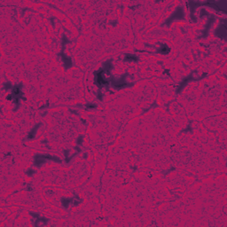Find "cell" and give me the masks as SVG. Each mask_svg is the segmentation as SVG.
I'll return each mask as SVG.
<instances>
[{"instance_id": "obj_16", "label": "cell", "mask_w": 227, "mask_h": 227, "mask_svg": "<svg viewBox=\"0 0 227 227\" xmlns=\"http://www.w3.org/2000/svg\"><path fill=\"white\" fill-rule=\"evenodd\" d=\"M13 86L11 84V82H5L4 84V90H8V89H12Z\"/></svg>"}, {"instance_id": "obj_3", "label": "cell", "mask_w": 227, "mask_h": 227, "mask_svg": "<svg viewBox=\"0 0 227 227\" xmlns=\"http://www.w3.org/2000/svg\"><path fill=\"white\" fill-rule=\"evenodd\" d=\"M22 86L23 84L20 82L17 85H14L13 88H12V93L10 94L9 96L6 97V100H13V102L15 103L16 105V108L14 109V111H16L20 107V100H22L24 101H26V98L23 96L24 95V92H22L21 89H22Z\"/></svg>"}, {"instance_id": "obj_2", "label": "cell", "mask_w": 227, "mask_h": 227, "mask_svg": "<svg viewBox=\"0 0 227 227\" xmlns=\"http://www.w3.org/2000/svg\"><path fill=\"white\" fill-rule=\"evenodd\" d=\"M111 62H112V60H109L108 61L104 62V67L94 72V83L100 88V90L103 86H106L107 91H109V81L105 79V77L103 76V74L105 72L110 73V70L113 68Z\"/></svg>"}, {"instance_id": "obj_4", "label": "cell", "mask_w": 227, "mask_h": 227, "mask_svg": "<svg viewBox=\"0 0 227 227\" xmlns=\"http://www.w3.org/2000/svg\"><path fill=\"white\" fill-rule=\"evenodd\" d=\"M128 75L127 73L126 74H124L120 79L118 80H116L114 76H112V75H110V81L109 82H111V85L113 86V87H115V89H117V90H120V89H123V88H125V87H131V86H133L134 84L133 83H127L126 81H125V79H126V77H127Z\"/></svg>"}, {"instance_id": "obj_6", "label": "cell", "mask_w": 227, "mask_h": 227, "mask_svg": "<svg viewBox=\"0 0 227 227\" xmlns=\"http://www.w3.org/2000/svg\"><path fill=\"white\" fill-rule=\"evenodd\" d=\"M68 43H70V41L67 38V36H62V49H61V52L58 54L60 57H61V59H62V60H63V62H64V67H65V68H66V69H68L69 68H71V67H72V65H73L72 60H71L70 58L67 57L66 54L64 53L65 46H66V44H68Z\"/></svg>"}, {"instance_id": "obj_11", "label": "cell", "mask_w": 227, "mask_h": 227, "mask_svg": "<svg viewBox=\"0 0 227 227\" xmlns=\"http://www.w3.org/2000/svg\"><path fill=\"white\" fill-rule=\"evenodd\" d=\"M170 52V48L167 46L166 44H163L161 48L156 52L157 53H162V54H168Z\"/></svg>"}, {"instance_id": "obj_1", "label": "cell", "mask_w": 227, "mask_h": 227, "mask_svg": "<svg viewBox=\"0 0 227 227\" xmlns=\"http://www.w3.org/2000/svg\"><path fill=\"white\" fill-rule=\"evenodd\" d=\"M188 5L190 7V13H191V19L193 21H196V18L194 17V11L195 8L198 6H209L210 8H214L218 12H224L225 13H226V7H227V2L225 0H222V1H208V2H195L190 0L188 1Z\"/></svg>"}, {"instance_id": "obj_9", "label": "cell", "mask_w": 227, "mask_h": 227, "mask_svg": "<svg viewBox=\"0 0 227 227\" xmlns=\"http://www.w3.org/2000/svg\"><path fill=\"white\" fill-rule=\"evenodd\" d=\"M226 20H222V23L218 26V27L216 29V36L223 38L225 40H227V28L226 25H225Z\"/></svg>"}, {"instance_id": "obj_14", "label": "cell", "mask_w": 227, "mask_h": 227, "mask_svg": "<svg viewBox=\"0 0 227 227\" xmlns=\"http://www.w3.org/2000/svg\"><path fill=\"white\" fill-rule=\"evenodd\" d=\"M34 218H37V221L36 222V225H37V222H39V221H44L45 223H47V219H45V218H39V216H38V214H35V213H33V212H31L30 213Z\"/></svg>"}, {"instance_id": "obj_8", "label": "cell", "mask_w": 227, "mask_h": 227, "mask_svg": "<svg viewBox=\"0 0 227 227\" xmlns=\"http://www.w3.org/2000/svg\"><path fill=\"white\" fill-rule=\"evenodd\" d=\"M183 19H185V14H184L183 8L182 7H178V9L173 13L172 15L165 21L164 24H166L167 26H170V23L172 22L174 20H183Z\"/></svg>"}, {"instance_id": "obj_19", "label": "cell", "mask_w": 227, "mask_h": 227, "mask_svg": "<svg viewBox=\"0 0 227 227\" xmlns=\"http://www.w3.org/2000/svg\"><path fill=\"white\" fill-rule=\"evenodd\" d=\"M82 136L79 137V138H77V144H82Z\"/></svg>"}, {"instance_id": "obj_5", "label": "cell", "mask_w": 227, "mask_h": 227, "mask_svg": "<svg viewBox=\"0 0 227 227\" xmlns=\"http://www.w3.org/2000/svg\"><path fill=\"white\" fill-rule=\"evenodd\" d=\"M47 160H51V161H53L56 163H61V160L57 158L56 156L53 155H35V161H34V164L36 165V167H40L43 163H46V162Z\"/></svg>"}, {"instance_id": "obj_17", "label": "cell", "mask_w": 227, "mask_h": 227, "mask_svg": "<svg viewBox=\"0 0 227 227\" xmlns=\"http://www.w3.org/2000/svg\"><path fill=\"white\" fill-rule=\"evenodd\" d=\"M86 108H96L97 106L94 105V104H88V105L86 106Z\"/></svg>"}, {"instance_id": "obj_7", "label": "cell", "mask_w": 227, "mask_h": 227, "mask_svg": "<svg viewBox=\"0 0 227 227\" xmlns=\"http://www.w3.org/2000/svg\"><path fill=\"white\" fill-rule=\"evenodd\" d=\"M204 15L209 16V20H208V24H207L206 27H205V29L202 31V37H207V36H208V33H209V28L212 26V24L214 23V21H215V20H216V17H215L214 15L209 14V13H208L205 9H202L200 11V17H203Z\"/></svg>"}, {"instance_id": "obj_20", "label": "cell", "mask_w": 227, "mask_h": 227, "mask_svg": "<svg viewBox=\"0 0 227 227\" xmlns=\"http://www.w3.org/2000/svg\"><path fill=\"white\" fill-rule=\"evenodd\" d=\"M102 97H103V95L99 91V93H98V99L100 100H102Z\"/></svg>"}, {"instance_id": "obj_18", "label": "cell", "mask_w": 227, "mask_h": 227, "mask_svg": "<svg viewBox=\"0 0 227 227\" xmlns=\"http://www.w3.org/2000/svg\"><path fill=\"white\" fill-rule=\"evenodd\" d=\"M35 173V170H29L28 171H27V175H28V176H32L33 174Z\"/></svg>"}, {"instance_id": "obj_10", "label": "cell", "mask_w": 227, "mask_h": 227, "mask_svg": "<svg viewBox=\"0 0 227 227\" xmlns=\"http://www.w3.org/2000/svg\"><path fill=\"white\" fill-rule=\"evenodd\" d=\"M198 80H199V79L193 78V77H192V74H191L189 76H187L186 78H185V79L179 83V86H178V89H177V93H180L182 91V90L188 84V82H190V81H198Z\"/></svg>"}, {"instance_id": "obj_12", "label": "cell", "mask_w": 227, "mask_h": 227, "mask_svg": "<svg viewBox=\"0 0 227 227\" xmlns=\"http://www.w3.org/2000/svg\"><path fill=\"white\" fill-rule=\"evenodd\" d=\"M124 61H134V62H137L138 61V57L135 54H125V58H124Z\"/></svg>"}, {"instance_id": "obj_15", "label": "cell", "mask_w": 227, "mask_h": 227, "mask_svg": "<svg viewBox=\"0 0 227 227\" xmlns=\"http://www.w3.org/2000/svg\"><path fill=\"white\" fill-rule=\"evenodd\" d=\"M62 204H63V206L65 208H68V204L70 203V202H72V200H67V199H62Z\"/></svg>"}, {"instance_id": "obj_13", "label": "cell", "mask_w": 227, "mask_h": 227, "mask_svg": "<svg viewBox=\"0 0 227 227\" xmlns=\"http://www.w3.org/2000/svg\"><path fill=\"white\" fill-rule=\"evenodd\" d=\"M40 126H41V123H37L36 126L31 130V131L28 133V136H27V138H28V139H33V138L35 137L36 131H37V129L40 127Z\"/></svg>"}]
</instances>
